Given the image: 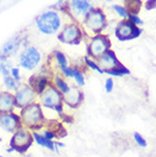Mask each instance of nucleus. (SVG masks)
<instances>
[{"instance_id": "10", "label": "nucleus", "mask_w": 156, "mask_h": 157, "mask_svg": "<svg viewBox=\"0 0 156 157\" xmlns=\"http://www.w3.org/2000/svg\"><path fill=\"white\" fill-rule=\"evenodd\" d=\"M15 97V108L22 109L27 105H30L32 102L37 101V94L32 90L30 86H21V88L14 94Z\"/></svg>"}, {"instance_id": "14", "label": "nucleus", "mask_w": 156, "mask_h": 157, "mask_svg": "<svg viewBox=\"0 0 156 157\" xmlns=\"http://www.w3.org/2000/svg\"><path fill=\"white\" fill-rule=\"evenodd\" d=\"M82 100H83V94L75 86H70L66 94H63V102L72 108H76L80 106Z\"/></svg>"}, {"instance_id": "28", "label": "nucleus", "mask_w": 156, "mask_h": 157, "mask_svg": "<svg viewBox=\"0 0 156 157\" xmlns=\"http://www.w3.org/2000/svg\"><path fill=\"white\" fill-rule=\"evenodd\" d=\"M133 137H135V140H136V142H137V144H138L139 146H140V147L145 148V147L147 146V142H146V140H145L144 138H142V136H141L140 133H138V132H136V133L133 134Z\"/></svg>"}, {"instance_id": "35", "label": "nucleus", "mask_w": 156, "mask_h": 157, "mask_svg": "<svg viewBox=\"0 0 156 157\" xmlns=\"http://www.w3.org/2000/svg\"><path fill=\"white\" fill-rule=\"evenodd\" d=\"M63 120H64V122H67V123H72V122H73V117H71V116H66V115H64V116H63Z\"/></svg>"}, {"instance_id": "24", "label": "nucleus", "mask_w": 156, "mask_h": 157, "mask_svg": "<svg viewBox=\"0 0 156 157\" xmlns=\"http://www.w3.org/2000/svg\"><path fill=\"white\" fill-rule=\"evenodd\" d=\"M73 78H74L75 82H76L78 86H84V76H83V74L81 73V71L78 70L76 67L73 68Z\"/></svg>"}, {"instance_id": "39", "label": "nucleus", "mask_w": 156, "mask_h": 157, "mask_svg": "<svg viewBox=\"0 0 156 157\" xmlns=\"http://www.w3.org/2000/svg\"><path fill=\"white\" fill-rule=\"evenodd\" d=\"M0 157H4V156H0Z\"/></svg>"}, {"instance_id": "27", "label": "nucleus", "mask_w": 156, "mask_h": 157, "mask_svg": "<svg viewBox=\"0 0 156 157\" xmlns=\"http://www.w3.org/2000/svg\"><path fill=\"white\" fill-rule=\"evenodd\" d=\"M113 9L117 13V14H119V15L121 16V17H123V18L128 17V15H129L128 12H127V9H125L123 6H120V5H114Z\"/></svg>"}, {"instance_id": "6", "label": "nucleus", "mask_w": 156, "mask_h": 157, "mask_svg": "<svg viewBox=\"0 0 156 157\" xmlns=\"http://www.w3.org/2000/svg\"><path fill=\"white\" fill-rule=\"evenodd\" d=\"M84 25L89 31L94 32L98 36V33H100L106 25V17L104 13L99 8H94L86 17Z\"/></svg>"}, {"instance_id": "7", "label": "nucleus", "mask_w": 156, "mask_h": 157, "mask_svg": "<svg viewBox=\"0 0 156 157\" xmlns=\"http://www.w3.org/2000/svg\"><path fill=\"white\" fill-rule=\"evenodd\" d=\"M94 9L92 5L86 0H73L68 4V13L79 23L84 22L86 17Z\"/></svg>"}, {"instance_id": "32", "label": "nucleus", "mask_w": 156, "mask_h": 157, "mask_svg": "<svg viewBox=\"0 0 156 157\" xmlns=\"http://www.w3.org/2000/svg\"><path fill=\"white\" fill-rule=\"evenodd\" d=\"M62 73L66 78H73V67H65L62 70Z\"/></svg>"}, {"instance_id": "4", "label": "nucleus", "mask_w": 156, "mask_h": 157, "mask_svg": "<svg viewBox=\"0 0 156 157\" xmlns=\"http://www.w3.org/2000/svg\"><path fill=\"white\" fill-rule=\"evenodd\" d=\"M33 141L34 140L32 137V131L22 125L13 133L9 147H12L14 151H17L18 154H24L31 147Z\"/></svg>"}, {"instance_id": "2", "label": "nucleus", "mask_w": 156, "mask_h": 157, "mask_svg": "<svg viewBox=\"0 0 156 157\" xmlns=\"http://www.w3.org/2000/svg\"><path fill=\"white\" fill-rule=\"evenodd\" d=\"M35 26L42 34H55L62 26V20L56 10H48L35 18Z\"/></svg>"}, {"instance_id": "26", "label": "nucleus", "mask_w": 156, "mask_h": 157, "mask_svg": "<svg viewBox=\"0 0 156 157\" xmlns=\"http://www.w3.org/2000/svg\"><path fill=\"white\" fill-rule=\"evenodd\" d=\"M84 62H86V64L88 65V67H90L91 70H94V71H97L98 73H100V74H103V73H104V72L100 70V67L98 66V64H96L95 62H92V60H91L89 57H84Z\"/></svg>"}, {"instance_id": "12", "label": "nucleus", "mask_w": 156, "mask_h": 157, "mask_svg": "<svg viewBox=\"0 0 156 157\" xmlns=\"http://www.w3.org/2000/svg\"><path fill=\"white\" fill-rule=\"evenodd\" d=\"M22 42H23V39L21 38L20 34L12 36L9 40H7L2 44V47L0 48V63L7 62L9 57L16 54V51L20 49Z\"/></svg>"}, {"instance_id": "33", "label": "nucleus", "mask_w": 156, "mask_h": 157, "mask_svg": "<svg viewBox=\"0 0 156 157\" xmlns=\"http://www.w3.org/2000/svg\"><path fill=\"white\" fill-rule=\"evenodd\" d=\"M129 18H130L129 22H131V23H132L133 25H135V24H138V25H141V24L144 23V22H142V21H141L140 18H139L138 16H136V15H130Z\"/></svg>"}, {"instance_id": "9", "label": "nucleus", "mask_w": 156, "mask_h": 157, "mask_svg": "<svg viewBox=\"0 0 156 157\" xmlns=\"http://www.w3.org/2000/svg\"><path fill=\"white\" fill-rule=\"evenodd\" d=\"M141 29H138L131 22L122 21L117 24L115 29V36L120 41H127V40L136 39L141 34Z\"/></svg>"}, {"instance_id": "18", "label": "nucleus", "mask_w": 156, "mask_h": 157, "mask_svg": "<svg viewBox=\"0 0 156 157\" xmlns=\"http://www.w3.org/2000/svg\"><path fill=\"white\" fill-rule=\"evenodd\" d=\"M32 137H33V140H34L39 146L45 147V148H47V149L51 150V151L58 153V149H57V147L55 145V141H53V140H47L42 134L38 133L37 131H32Z\"/></svg>"}, {"instance_id": "8", "label": "nucleus", "mask_w": 156, "mask_h": 157, "mask_svg": "<svg viewBox=\"0 0 156 157\" xmlns=\"http://www.w3.org/2000/svg\"><path fill=\"white\" fill-rule=\"evenodd\" d=\"M109 47H111V42L107 39V36L98 34L90 40V43L88 46V54L94 58H99L106 51L109 50Z\"/></svg>"}, {"instance_id": "25", "label": "nucleus", "mask_w": 156, "mask_h": 157, "mask_svg": "<svg viewBox=\"0 0 156 157\" xmlns=\"http://www.w3.org/2000/svg\"><path fill=\"white\" fill-rule=\"evenodd\" d=\"M10 70H12V64L9 60L5 62V63H0V73L2 74L4 78L10 75Z\"/></svg>"}, {"instance_id": "22", "label": "nucleus", "mask_w": 156, "mask_h": 157, "mask_svg": "<svg viewBox=\"0 0 156 157\" xmlns=\"http://www.w3.org/2000/svg\"><path fill=\"white\" fill-rule=\"evenodd\" d=\"M54 55H55V58H56V62L58 64V67L60 68V71H62L63 68L67 67V59L63 52H60L58 50H55Z\"/></svg>"}, {"instance_id": "1", "label": "nucleus", "mask_w": 156, "mask_h": 157, "mask_svg": "<svg viewBox=\"0 0 156 157\" xmlns=\"http://www.w3.org/2000/svg\"><path fill=\"white\" fill-rule=\"evenodd\" d=\"M18 115L21 117L22 125L31 131H37V130L41 129L46 123V117L42 112V107L37 101L32 102L26 107L22 108Z\"/></svg>"}, {"instance_id": "20", "label": "nucleus", "mask_w": 156, "mask_h": 157, "mask_svg": "<svg viewBox=\"0 0 156 157\" xmlns=\"http://www.w3.org/2000/svg\"><path fill=\"white\" fill-rule=\"evenodd\" d=\"M104 73H107V74H109V75H114V76H122V75L129 74L130 72L128 68H125V67L120 63L117 66L114 67V68H111L108 71H105Z\"/></svg>"}, {"instance_id": "23", "label": "nucleus", "mask_w": 156, "mask_h": 157, "mask_svg": "<svg viewBox=\"0 0 156 157\" xmlns=\"http://www.w3.org/2000/svg\"><path fill=\"white\" fill-rule=\"evenodd\" d=\"M141 6V1H127V8L128 14L132 13V15H136L139 12V8Z\"/></svg>"}, {"instance_id": "30", "label": "nucleus", "mask_w": 156, "mask_h": 157, "mask_svg": "<svg viewBox=\"0 0 156 157\" xmlns=\"http://www.w3.org/2000/svg\"><path fill=\"white\" fill-rule=\"evenodd\" d=\"M42 136L46 138L47 140H53V139H55V138H57L54 131H51L50 129H45V130H43V131H42Z\"/></svg>"}, {"instance_id": "36", "label": "nucleus", "mask_w": 156, "mask_h": 157, "mask_svg": "<svg viewBox=\"0 0 156 157\" xmlns=\"http://www.w3.org/2000/svg\"><path fill=\"white\" fill-rule=\"evenodd\" d=\"M55 145H56V147H60V148L65 147V145L63 142H59V141H55Z\"/></svg>"}, {"instance_id": "31", "label": "nucleus", "mask_w": 156, "mask_h": 157, "mask_svg": "<svg viewBox=\"0 0 156 157\" xmlns=\"http://www.w3.org/2000/svg\"><path fill=\"white\" fill-rule=\"evenodd\" d=\"M113 88H114V81L112 78H108L106 80L105 82V90L107 94H111L112 91H113Z\"/></svg>"}, {"instance_id": "34", "label": "nucleus", "mask_w": 156, "mask_h": 157, "mask_svg": "<svg viewBox=\"0 0 156 157\" xmlns=\"http://www.w3.org/2000/svg\"><path fill=\"white\" fill-rule=\"evenodd\" d=\"M153 8H156V0H149V1H146V9L147 10H150Z\"/></svg>"}, {"instance_id": "37", "label": "nucleus", "mask_w": 156, "mask_h": 157, "mask_svg": "<svg viewBox=\"0 0 156 157\" xmlns=\"http://www.w3.org/2000/svg\"><path fill=\"white\" fill-rule=\"evenodd\" d=\"M6 151H7L8 154H10V153H13V151H14V149H13L12 147H8V149H6Z\"/></svg>"}, {"instance_id": "16", "label": "nucleus", "mask_w": 156, "mask_h": 157, "mask_svg": "<svg viewBox=\"0 0 156 157\" xmlns=\"http://www.w3.org/2000/svg\"><path fill=\"white\" fill-rule=\"evenodd\" d=\"M98 63H99L98 66L100 67V70H102L103 72H105V71L111 70V68H114L115 66H117V65L120 64V62L117 60L115 52H114L113 50H108V51H106L102 57L98 58Z\"/></svg>"}, {"instance_id": "3", "label": "nucleus", "mask_w": 156, "mask_h": 157, "mask_svg": "<svg viewBox=\"0 0 156 157\" xmlns=\"http://www.w3.org/2000/svg\"><path fill=\"white\" fill-rule=\"evenodd\" d=\"M39 97V104L41 107L49 108L58 114L63 113V94L59 92L54 84H49L48 88L42 94L38 96Z\"/></svg>"}, {"instance_id": "19", "label": "nucleus", "mask_w": 156, "mask_h": 157, "mask_svg": "<svg viewBox=\"0 0 156 157\" xmlns=\"http://www.w3.org/2000/svg\"><path fill=\"white\" fill-rule=\"evenodd\" d=\"M4 84H5V86L7 88L8 92H12V91L16 92V91L21 88L20 82L15 81V80L10 76V75H8V76H5V78H4Z\"/></svg>"}, {"instance_id": "11", "label": "nucleus", "mask_w": 156, "mask_h": 157, "mask_svg": "<svg viewBox=\"0 0 156 157\" xmlns=\"http://www.w3.org/2000/svg\"><path fill=\"white\" fill-rule=\"evenodd\" d=\"M58 40L60 42L68 43V44H78L81 41L82 33L81 30L79 29V26L74 23L67 24L64 26L62 32L57 36Z\"/></svg>"}, {"instance_id": "17", "label": "nucleus", "mask_w": 156, "mask_h": 157, "mask_svg": "<svg viewBox=\"0 0 156 157\" xmlns=\"http://www.w3.org/2000/svg\"><path fill=\"white\" fill-rule=\"evenodd\" d=\"M15 108V97L14 94L4 91L0 92V114L4 113H12Z\"/></svg>"}, {"instance_id": "13", "label": "nucleus", "mask_w": 156, "mask_h": 157, "mask_svg": "<svg viewBox=\"0 0 156 157\" xmlns=\"http://www.w3.org/2000/svg\"><path fill=\"white\" fill-rule=\"evenodd\" d=\"M20 126H22L21 117L15 112L0 114V128L9 133H14Z\"/></svg>"}, {"instance_id": "29", "label": "nucleus", "mask_w": 156, "mask_h": 157, "mask_svg": "<svg viewBox=\"0 0 156 157\" xmlns=\"http://www.w3.org/2000/svg\"><path fill=\"white\" fill-rule=\"evenodd\" d=\"M10 76H12L15 81L17 82H20L21 81V72H20V68L18 67H12V70H10Z\"/></svg>"}, {"instance_id": "5", "label": "nucleus", "mask_w": 156, "mask_h": 157, "mask_svg": "<svg viewBox=\"0 0 156 157\" xmlns=\"http://www.w3.org/2000/svg\"><path fill=\"white\" fill-rule=\"evenodd\" d=\"M41 62V54L40 51L33 46H27L21 51L18 56V64L27 71H32L37 68V66Z\"/></svg>"}, {"instance_id": "38", "label": "nucleus", "mask_w": 156, "mask_h": 157, "mask_svg": "<svg viewBox=\"0 0 156 157\" xmlns=\"http://www.w3.org/2000/svg\"><path fill=\"white\" fill-rule=\"evenodd\" d=\"M1 141H2V139H1V138H0V142H1Z\"/></svg>"}, {"instance_id": "15", "label": "nucleus", "mask_w": 156, "mask_h": 157, "mask_svg": "<svg viewBox=\"0 0 156 157\" xmlns=\"http://www.w3.org/2000/svg\"><path fill=\"white\" fill-rule=\"evenodd\" d=\"M50 84L49 82V78L47 75H32L31 78H29V84L32 88V90L34 91L37 96H39L46 90L48 88V86Z\"/></svg>"}, {"instance_id": "21", "label": "nucleus", "mask_w": 156, "mask_h": 157, "mask_svg": "<svg viewBox=\"0 0 156 157\" xmlns=\"http://www.w3.org/2000/svg\"><path fill=\"white\" fill-rule=\"evenodd\" d=\"M54 81H55L54 86H56V89H57V90H58L62 94H66L67 91H68V88H70V86H68V84L64 81V78H62L60 76H58V75H56Z\"/></svg>"}]
</instances>
